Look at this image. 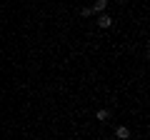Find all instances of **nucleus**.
I'll return each instance as SVG.
<instances>
[{
	"mask_svg": "<svg viewBox=\"0 0 150 140\" xmlns=\"http://www.w3.org/2000/svg\"><path fill=\"white\" fill-rule=\"evenodd\" d=\"M115 3H125V0H115Z\"/></svg>",
	"mask_w": 150,
	"mask_h": 140,
	"instance_id": "nucleus-5",
	"label": "nucleus"
},
{
	"mask_svg": "<svg viewBox=\"0 0 150 140\" xmlns=\"http://www.w3.org/2000/svg\"><path fill=\"white\" fill-rule=\"evenodd\" d=\"M115 135H118V140H128L130 138V130L125 128V125H120V128H115Z\"/></svg>",
	"mask_w": 150,
	"mask_h": 140,
	"instance_id": "nucleus-3",
	"label": "nucleus"
},
{
	"mask_svg": "<svg viewBox=\"0 0 150 140\" xmlns=\"http://www.w3.org/2000/svg\"><path fill=\"white\" fill-rule=\"evenodd\" d=\"M105 8H108V0H95V5L90 8V13H98L100 15V13H105Z\"/></svg>",
	"mask_w": 150,
	"mask_h": 140,
	"instance_id": "nucleus-1",
	"label": "nucleus"
},
{
	"mask_svg": "<svg viewBox=\"0 0 150 140\" xmlns=\"http://www.w3.org/2000/svg\"><path fill=\"white\" fill-rule=\"evenodd\" d=\"M95 118L100 120V123H105V120L110 118V113H108V110H98V113H95Z\"/></svg>",
	"mask_w": 150,
	"mask_h": 140,
	"instance_id": "nucleus-4",
	"label": "nucleus"
},
{
	"mask_svg": "<svg viewBox=\"0 0 150 140\" xmlns=\"http://www.w3.org/2000/svg\"><path fill=\"white\" fill-rule=\"evenodd\" d=\"M98 25H100V28H110L112 25V18L105 15V13H100V15H98Z\"/></svg>",
	"mask_w": 150,
	"mask_h": 140,
	"instance_id": "nucleus-2",
	"label": "nucleus"
}]
</instances>
